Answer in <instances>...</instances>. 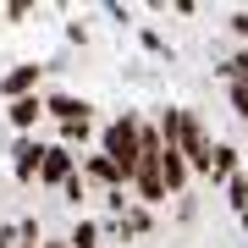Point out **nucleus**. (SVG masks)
<instances>
[{"instance_id": "2", "label": "nucleus", "mask_w": 248, "mask_h": 248, "mask_svg": "<svg viewBox=\"0 0 248 248\" xmlns=\"http://www.w3.org/2000/svg\"><path fill=\"white\" fill-rule=\"evenodd\" d=\"M72 171H78V155L66 149V143H55V149H39V182H50V187H61Z\"/></svg>"}, {"instance_id": "7", "label": "nucleus", "mask_w": 248, "mask_h": 248, "mask_svg": "<svg viewBox=\"0 0 248 248\" xmlns=\"http://www.w3.org/2000/svg\"><path fill=\"white\" fill-rule=\"evenodd\" d=\"M226 199H232V210H237V215L248 210V171H237V177L226 182Z\"/></svg>"}, {"instance_id": "8", "label": "nucleus", "mask_w": 248, "mask_h": 248, "mask_svg": "<svg viewBox=\"0 0 248 248\" xmlns=\"http://www.w3.org/2000/svg\"><path fill=\"white\" fill-rule=\"evenodd\" d=\"M232 33H237L243 45H248V11H243V17H232Z\"/></svg>"}, {"instance_id": "1", "label": "nucleus", "mask_w": 248, "mask_h": 248, "mask_svg": "<svg viewBox=\"0 0 248 248\" xmlns=\"http://www.w3.org/2000/svg\"><path fill=\"white\" fill-rule=\"evenodd\" d=\"M99 155L116 166L122 187L133 182V171H138V116H116L105 133H99Z\"/></svg>"}, {"instance_id": "3", "label": "nucleus", "mask_w": 248, "mask_h": 248, "mask_svg": "<svg viewBox=\"0 0 248 248\" xmlns=\"http://www.w3.org/2000/svg\"><path fill=\"white\" fill-rule=\"evenodd\" d=\"M237 177V149L232 143H215L210 149V182H232Z\"/></svg>"}, {"instance_id": "5", "label": "nucleus", "mask_w": 248, "mask_h": 248, "mask_svg": "<svg viewBox=\"0 0 248 248\" xmlns=\"http://www.w3.org/2000/svg\"><path fill=\"white\" fill-rule=\"evenodd\" d=\"M39 110H45V99H28V94H22V99H11V122H17V127H33V122H39Z\"/></svg>"}, {"instance_id": "9", "label": "nucleus", "mask_w": 248, "mask_h": 248, "mask_svg": "<svg viewBox=\"0 0 248 248\" xmlns=\"http://www.w3.org/2000/svg\"><path fill=\"white\" fill-rule=\"evenodd\" d=\"M243 226H248V210H243Z\"/></svg>"}, {"instance_id": "6", "label": "nucleus", "mask_w": 248, "mask_h": 248, "mask_svg": "<svg viewBox=\"0 0 248 248\" xmlns=\"http://www.w3.org/2000/svg\"><path fill=\"white\" fill-rule=\"evenodd\" d=\"M33 78H39V66H17V72H11V78H6V94H28V89H33Z\"/></svg>"}, {"instance_id": "4", "label": "nucleus", "mask_w": 248, "mask_h": 248, "mask_svg": "<svg viewBox=\"0 0 248 248\" xmlns=\"http://www.w3.org/2000/svg\"><path fill=\"white\" fill-rule=\"evenodd\" d=\"M11 155H17V177H22V182H33V177H39V143H33V138H22Z\"/></svg>"}]
</instances>
